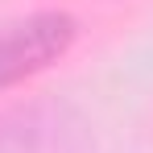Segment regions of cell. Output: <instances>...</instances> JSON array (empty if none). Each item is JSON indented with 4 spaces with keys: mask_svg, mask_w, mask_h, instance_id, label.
Returning <instances> with one entry per match:
<instances>
[{
    "mask_svg": "<svg viewBox=\"0 0 153 153\" xmlns=\"http://www.w3.org/2000/svg\"><path fill=\"white\" fill-rule=\"evenodd\" d=\"M79 25L66 13H37L25 21L0 25V87L46 71L71 50Z\"/></svg>",
    "mask_w": 153,
    "mask_h": 153,
    "instance_id": "obj_1",
    "label": "cell"
},
{
    "mask_svg": "<svg viewBox=\"0 0 153 153\" xmlns=\"http://www.w3.org/2000/svg\"><path fill=\"white\" fill-rule=\"evenodd\" d=\"M58 116L46 108H29V112H13L0 120V153H46L54 141Z\"/></svg>",
    "mask_w": 153,
    "mask_h": 153,
    "instance_id": "obj_2",
    "label": "cell"
}]
</instances>
